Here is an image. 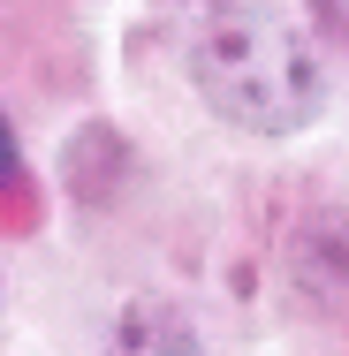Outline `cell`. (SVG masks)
I'll return each mask as SVG.
<instances>
[{"mask_svg":"<svg viewBox=\"0 0 349 356\" xmlns=\"http://www.w3.org/2000/svg\"><path fill=\"white\" fill-rule=\"evenodd\" d=\"M190 83L220 122L251 137H296L327 106V69L266 0H212L190 31Z\"/></svg>","mask_w":349,"mask_h":356,"instance_id":"6da1fadb","label":"cell"},{"mask_svg":"<svg viewBox=\"0 0 349 356\" xmlns=\"http://www.w3.org/2000/svg\"><path fill=\"white\" fill-rule=\"evenodd\" d=\"M114 356H198V349H190V334H183V318H175V311H152V303H137V311L122 318V341H114Z\"/></svg>","mask_w":349,"mask_h":356,"instance_id":"7a4b0ae2","label":"cell"},{"mask_svg":"<svg viewBox=\"0 0 349 356\" xmlns=\"http://www.w3.org/2000/svg\"><path fill=\"white\" fill-rule=\"evenodd\" d=\"M311 15H319L327 38H342V46H349V0H311Z\"/></svg>","mask_w":349,"mask_h":356,"instance_id":"3957f363","label":"cell"},{"mask_svg":"<svg viewBox=\"0 0 349 356\" xmlns=\"http://www.w3.org/2000/svg\"><path fill=\"white\" fill-rule=\"evenodd\" d=\"M0 182H15V129H8V114H0Z\"/></svg>","mask_w":349,"mask_h":356,"instance_id":"277c9868","label":"cell"}]
</instances>
